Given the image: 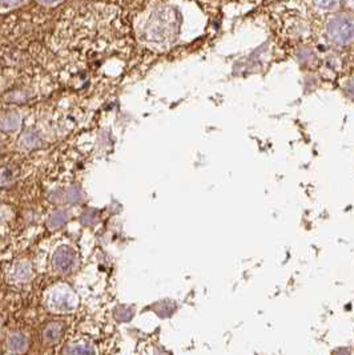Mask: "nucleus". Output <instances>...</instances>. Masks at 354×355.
Listing matches in <instances>:
<instances>
[{"label":"nucleus","instance_id":"1","mask_svg":"<svg viewBox=\"0 0 354 355\" xmlns=\"http://www.w3.org/2000/svg\"><path fill=\"white\" fill-rule=\"evenodd\" d=\"M8 281L13 285H25L32 278V265L25 258H17L7 272Z\"/></svg>","mask_w":354,"mask_h":355},{"label":"nucleus","instance_id":"2","mask_svg":"<svg viewBox=\"0 0 354 355\" xmlns=\"http://www.w3.org/2000/svg\"><path fill=\"white\" fill-rule=\"evenodd\" d=\"M48 292L49 293L45 298V304L48 305V308L52 310H67L68 308H71L72 302L68 300V293H64L65 290L52 289Z\"/></svg>","mask_w":354,"mask_h":355},{"label":"nucleus","instance_id":"3","mask_svg":"<svg viewBox=\"0 0 354 355\" xmlns=\"http://www.w3.org/2000/svg\"><path fill=\"white\" fill-rule=\"evenodd\" d=\"M61 334H63V326L59 322H49L44 326L41 332V341L44 345L52 346L61 338Z\"/></svg>","mask_w":354,"mask_h":355},{"label":"nucleus","instance_id":"4","mask_svg":"<svg viewBox=\"0 0 354 355\" xmlns=\"http://www.w3.org/2000/svg\"><path fill=\"white\" fill-rule=\"evenodd\" d=\"M8 350L15 354H24L28 349V340L23 333H12L7 340Z\"/></svg>","mask_w":354,"mask_h":355},{"label":"nucleus","instance_id":"5","mask_svg":"<svg viewBox=\"0 0 354 355\" xmlns=\"http://www.w3.org/2000/svg\"><path fill=\"white\" fill-rule=\"evenodd\" d=\"M52 264L55 266L56 270L59 272H65L67 269L71 268V265L73 264V256L72 253L67 249H60L59 252L55 253Z\"/></svg>","mask_w":354,"mask_h":355},{"label":"nucleus","instance_id":"6","mask_svg":"<svg viewBox=\"0 0 354 355\" xmlns=\"http://www.w3.org/2000/svg\"><path fill=\"white\" fill-rule=\"evenodd\" d=\"M17 178V168L15 165L0 166V186L11 185L12 182Z\"/></svg>","mask_w":354,"mask_h":355},{"label":"nucleus","instance_id":"7","mask_svg":"<svg viewBox=\"0 0 354 355\" xmlns=\"http://www.w3.org/2000/svg\"><path fill=\"white\" fill-rule=\"evenodd\" d=\"M332 35L335 39H337L339 41L344 43V41H348V40L352 39L353 36V28H352V23H345V21H341L340 24H337L335 28V31L332 32Z\"/></svg>","mask_w":354,"mask_h":355},{"label":"nucleus","instance_id":"8","mask_svg":"<svg viewBox=\"0 0 354 355\" xmlns=\"http://www.w3.org/2000/svg\"><path fill=\"white\" fill-rule=\"evenodd\" d=\"M20 118L17 115H8L0 120V129L1 130H13L19 128Z\"/></svg>","mask_w":354,"mask_h":355},{"label":"nucleus","instance_id":"9","mask_svg":"<svg viewBox=\"0 0 354 355\" xmlns=\"http://www.w3.org/2000/svg\"><path fill=\"white\" fill-rule=\"evenodd\" d=\"M65 355H93V354H92L91 349L88 348V346H85V345L73 344L65 349Z\"/></svg>","mask_w":354,"mask_h":355},{"label":"nucleus","instance_id":"10","mask_svg":"<svg viewBox=\"0 0 354 355\" xmlns=\"http://www.w3.org/2000/svg\"><path fill=\"white\" fill-rule=\"evenodd\" d=\"M316 3L323 8H331L336 4L335 0H316Z\"/></svg>","mask_w":354,"mask_h":355},{"label":"nucleus","instance_id":"11","mask_svg":"<svg viewBox=\"0 0 354 355\" xmlns=\"http://www.w3.org/2000/svg\"><path fill=\"white\" fill-rule=\"evenodd\" d=\"M44 1H48V3H52V1H56V0H44Z\"/></svg>","mask_w":354,"mask_h":355}]
</instances>
